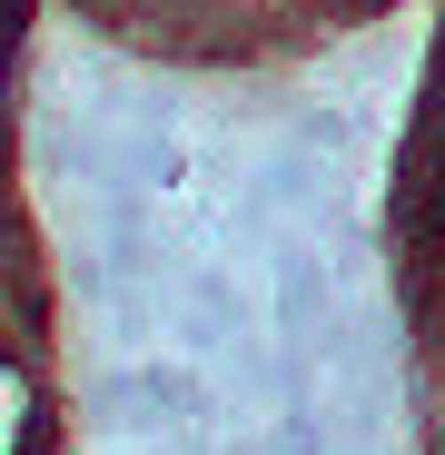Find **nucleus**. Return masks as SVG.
Returning a JSON list of instances; mask_svg holds the SVG:
<instances>
[{"label": "nucleus", "mask_w": 445, "mask_h": 455, "mask_svg": "<svg viewBox=\"0 0 445 455\" xmlns=\"http://www.w3.org/2000/svg\"><path fill=\"white\" fill-rule=\"evenodd\" d=\"M50 445H60V387L40 347L0 337V455H50Z\"/></svg>", "instance_id": "obj_1"}, {"label": "nucleus", "mask_w": 445, "mask_h": 455, "mask_svg": "<svg viewBox=\"0 0 445 455\" xmlns=\"http://www.w3.org/2000/svg\"><path fill=\"white\" fill-rule=\"evenodd\" d=\"M416 307H445V218L416 238Z\"/></svg>", "instance_id": "obj_3"}, {"label": "nucleus", "mask_w": 445, "mask_h": 455, "mask_svg": "<svg viewBox=\"0 0 445 455\" xmlns=\"http://www.w3.org/2000/svg\"><path fill=\"white\" fill-rule=\"evenodd\" d=\"M445 218V129H435V159H425V228Z\"/></svg>", "instance_id": "obj_4"}, {"label": "nucleus", "mask_w": 445, "mask_h": 455, "mask_svg": "<svg viewBox=\"0 0 445 455\" xmlns=\"http://www.w3.org/2000/svg\"><path fill=\"white\" fill-rule=\"evenodd\" d=\"M20 100H30V90H20V20L0 11V148H11V119H20Z\"/></svg>", "instance_id": "obj_2"}, {"label": "nucleus", "mask_w": 445, "mask_h": 455, "mask_svg": "<svg viewBox=\"0 0 445 455\" xmlns=\"http://www.w3.org/2000/svg\"><path fill=\"white\" fill-rule=\"evenodd\" d=\"M416 356H445V307H416V337H406Z\"/></svg>", "instance_id": "obj_5"}, {"label": "nucleus", "mask_w": 445, "mask_h": 455, "mask_svg": "<svg viewBox=\"0 0 445 455\" xmlns=\"http://www.w3.org/2000/svg\"><path fill=\"white\" fill-rule=\"evenodd\" d=\"M0 11H11V0H0Z\"/></svg>", "instance_id": "obj_8"}, {"label": "nucleus", "mask_w": 445, "mask_h": 455, "mask_svg": "<svg viewBox=\"0 0 445 455\" xmlns=\"http://www.w3.org/2000/svg\"><path fill=\"white\" fill-rule=\"evenodd\" d=\"M337 11H346V20H356V11H377V0H337Z\"/></svg>", "instance_id": "obj_6"}, {"label": "nucleus", "mask_w": 445, "mask_h": 455, "mask_svg": "<svg viewBox=\"0 0 445 455\" xmlns=\"http://www.w3.org/2000/svg\"><path fill=\"white\" fill-rule=\"evenodd\" d=\"M435 90H445V60H435Z\"/></svg>", "instance_id": "obj_7"}]
</instances>
